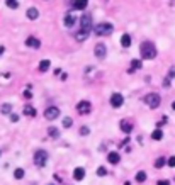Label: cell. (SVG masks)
Listing matches in <instances>:
<instances>
[{
    "label": "cell",
    "instance_id": "6da1fadb",
    "mask_svg": "<svg viewBox=\"0 0 175 185\" xmlns=\"http://www.w3.org/2000/svg\"><path fill=\"white\" fill-rule=\"evenodd\" d=\"M139 51H141L143 60H155V56H157V48H155L153 43H150V41H145L139 46Z\"/></svg>",
    "mask_w": 175,
    "mask_h": 185
},
{
    "label": "cell",
    "instance_id": "7a4b0ae2",
    "mask_svg": "<svg viewBox=\"0 0 175 185\" xmlns=\"http://www.w3.org/2000/svg\"><path fill=\"white\" fill-rule=\"evenodd\" d=\"M94 31H95L97 36H109V34L114 31V25L109 24V22H100V24H97L94 27Z\"/></svg>",
    "mask_w": 175,
    "mask_h": 185
},
{
    "label": "cell",
    "instance_id": "3957f363",
    "mask_svg": "<svg viewBox=\"0 0 175 185\" xmlns=\"http://www.w3.org/2000/svg\"><path fill=\"white\" fill-rule=\"evenodd\" d=\"M145 104L148 105L150 109H157L158 105L161 104V97L158 94H155V92H151V94H148L145 97Z\"/></svg>",
    "mask_w": 175,
    "mask_h": 185
},
{
    "label": "cell",
    "instance_id": "277c9868",
    "mask_svg": "<svg viewBox=\"0 0 175 185\" xmlns=\"http://www.w3.org/2000/svg\"><path fill=\"white\" fill-rule=\"evenodd\" d=\"M46 161H48V153L46 151L39 149V151L34 153V163H36V167L43 168L44 165H46Z\"/></svg>",
    "mask_w": 175,
    "mask_h": 185
},
{
    "label": "cell",
    "instance_id": "5b68a950",
    "mask_svg": "<svg viewBox=\"0 0 175 185\" xmlns=\"http://www.w3.org/2000/svg\"><path fill=\"white\" fill-rule=\"evenodd\" d=\"M94 55H95V58H97V60H106V56H107V48H106V44H102V43L95 44Z\"/></svg>",
    "mask_w": 175,
    "mask_h": 185
},
{
    "label": "cell",
    "instance_id": "8992f818",
    "mask_svg": "<svg viewBox=\"0 0 175 185\" xmlns=\"http://www.w3.org/2000/svg\"><path fill=\"white\" fill-rule=\"evenodd\" d=\"M77 110H78V114H90V110H92V105H90V102L88 100H80L77 104Z\"/></svg>",
    "mask_w": 175,
    "mask_h": 185
},
{
    "label": "cell",
    "instance_id": "52a82bcc",
    "mask_svg": "<svg viewBox=\"0 0 175 185\" xmlns=\"http://www.w3.org/2000/svg\"><path fill=\"white\" fill-rule=\"evenodd\" d=\"M80 31H84V33H90V29H92V17L90 15H87L85 14L84 17L80 19Z\"/></svg>",
    "mask_w": 175,
    "mask_h": 185
},
{
    "label": "cell",
    "instance_id": "ba28073f",
    "mask_svg": "<svg viewBox=\"0 0 175 185\" xmlns=\"http://www.w3.org/2000/svg\"><path fill=\"white\" fill-rule=\"evenodd\" d=\"M58 116H60V109L55 107V105H51V107H48V109L44 110V117H46L48 121H55Z\"/></svg>",
    "mask_w": 175,
    "mask_h": 185
},
{
    "label": "cell",
    "instance_id": "9c48e42d",
    "mask_svg": "<svg viewBox=\"0 0 175 185\" xmlns=\"http://www.w3.org/2000/svg\"><path fill=\"white\" fill-rule=\"evenodd\" d=\"M124 104V97L121 94H112L111 95V105H112V107H121V105Z\"/></svg>",
    "mask_w": 175,
    "mask_h": 185
},
{
    "label": "cell",
    "instance_id": "30bf717a",
    "mask_svg": "<svg viewBox=\"0 0 175 185\" xmlns=\"http://www.w3.org/2000/svg\"><path fill=\"white\" fill-rule=\"evenodd\" d=\"M87 4H88V0H72V7L75 10H84L87 7Z\"/></svg>",
    "mask_w": 175,
    "mask_h": 185
},
{
    "label": "cell",
    "instance_id": "8fae6325",
    "mask_svg": "<svg viewBox=\"0 0 175 185\" xmlns=\"http://www.w3.org/2000/svg\"><path fill=\"white\" fill-rule=\"evenodd\" d=\"M26 46H29V48H34V49H37V48L41 46V41L37 39V37H33V36H29L26 39Z\"/></svg>",
    "mask_w": 175,
    "mask_h": 185
},
{
    "label": "cell",
    "instance_id": "7c38bea8",
    "mask_svg": "<svg viewBox=\"0 0 175 185\" xmlns=\"http://www.w3.org/2000/svg\"><path fill=\"white\" fill-rule=\"evenodd\" d=\"M107 161H109L111 165H117L121 161V155H119V153H116V151L109 153V155H107Z\"/></svg>",
    "mask_w": 175,
    "mask_h": 185
},
{
    "label": "cell",
    "instance_id": "4fadbf2b",
    "mask_svg": "<svg viewBox=\"0 0 175 185\" xmlns=\"http://www.w3.org/2000/svg\"><path fill=\"white\" fill-rule=\"evenodd\" d=\"M73 178H75V180H84L85 178V170L82 167H77L75 172H73Z\"/></svg>",
    "mask_w": 175,
    "mask_h": 185
},
{
    "label": "cell",
    "instance_id": "5bb4252c",
    "mask_svg": "<svg viewBox=\"0 0 175 185\" xmlns=\"http://www.w3.org/2000/svg\"><path fill=\"white\" fill-rule=\"evenodd\" d=\"M26 15H27V19H31V21H36V19L39 17V12H37V9L29 7V9H27V12H26Z\"/></svg>",
    "mask_w": 175,
    "mask_h": 185
},
{
    "label": "cell",
    "instance_id": "9a60e30c",
    "mask_svg": "<svg viewBox=\"0 0 175 185\" xmlns=\"http://www.w3.org/2000/svg\"><path fill=\"white\" fill-rule=\"evenodd\" d=\"M88 36H90V33H84V31H78L77 34H75V39L78 41V43H84V41L88 39Z\"/></svg>",
    "mask_w": 175,
    "mask_h": 185
},
{
    "label": "cell",
    "instance_id": "2e32d148",
    "mask_svg": "<svg viewBox=\"0 0 175 185\" xmlns=\"http://www.w3.org/2000/svg\"><path fill=\"white\" fill-rule=\"evenodd\" d=\"M75 21H77V17H75L73 14H66L65 15V25L66 27H72V25L75 24Z\"/></svg>",
    "mask_w": 175,
    "mask_h": 185
},
{
    "label": "cell",
    "instance_id": "e0dca14e",
    "mask_svg": "<svg viewBox=\"0 0 175 185\" xmlns=\"http://www.w3.org/2000/svg\"><path fill=\"white\" fill-rule=\"evenodd\" d=\"M161 138H163V131H161L160 127H157V129L151 133V139H153V141H160Z\"/></svg>",
    "mask_w": 175,
    "mask_h": 185
},
{
    "label": "cell",
    "instance_id": "ac0fdd59",
    "mask_svg": "<svg viewBox=\"0 0 175 185\" xmlns=\"http://www.w3.org/2000/svg\"><path fill=\"white\" fill-rule=\"evenodd\" d=\"M141 65H143L141 60H133V61H131V68L128 70V73H134V70H139V68H141Z\"/></svg>",
    "mask_w": 175,
    "mask_h": 185
},
{
    "label": "cell",
    "instance_id": "d6986e66",
    "mask_svg": "<svg viewBox=\"0 0 175 185\" xmlns=\"http://www.w3.org/2000/svg\"><path fill=\"white\" fill-rule=\"evenodd\" d=\"M121 129H122L124 133H131V131H133V124L129 122V121H121Z\"/></svg>",
    "mask_w": 175,
    "mask_h": 185
},
{
    "label": "cell",
    "instance_id": "ffe728a7",
    "mask_svg": "<svg viewBox=\"0 0 175 185\" xmlns=\"http://www.w3.org/2000/svg\"><path fill=\"white\" fill-rule=\"evenodd\" d=\"M121 44H122V48H129V46H131V36H129V34H122V37H121Z\"/></svg>",
    "mask_w": 175,
    "mask_h": 185
},
{
    "label": "cell",
    "instance_id": "44dd1931",
    "mask_svg": "<svg viewBox=\"0 0 175 185\" xmlns=\"http://www.w3.org/2000/svg\"><path fill=\"white\" fill-rule=\"evenodd\" d=\"M24 114L29 117H34L36 116V109H34L33 105H24Z\"/></svg>",
    "mask_w": 175,
    "mask_h": 185
},
{
    "label": "cell",
    "instance_id": "7402d4cb",
    "mask_svg": "<svg viewBox=\"0 0 175 185\" xmlns=\"http://www.w3.org/2000/svg\"><path fill=\"white\" fill-rule=\"evenodd\" d=\"M48 134L51 136V138H55V139H56V138H60V131L56 129V127H53V126H51V127H48Z\"/></svg>",
    "mask_w": 175,
    "mask_h": 185
},
{
    "label": "cell",
    "instance_id": "603a6c76",
    "mask_svg": "<svg viewBox=\"0 0 175 185\" xmlns=\"http://www.w3.org/2000/svg\"><path fill=\"white\" fill-rule=\"evenodd\" d=\"M49 68V60H43V61L39 63V71H46V70Z\"/></svg>",
    "mask_w": 175,
    "mask_h": 185
},
{
    "label": "cell",
    "instance_id": "cb8c5ba5",
    "mask_svg": "<svg viewBox=\"0 0 175 185\" xmlns=\"http://www.w3.org/2000/svg\"><path fill=\"white\" fill-rule=\"evenodd\" d=\"M0 110H2V114H12V105L10 104H4L2 107H0Z\"/></svg>",
    "mask_w": 175,
    "mask_h": 185
},
{
    "label": "cell",
    "instance_id": "d4e9b609",
    "mask_svg": "<svg viewBox=\"0 0 175 185\" xmlns=\"http://www.w3.org/2000/svg\"><path fill=\"white\" fill-rule=\"evenodd\" d=\"M165 163H167V160H165V156H160L157 161H155V167L157 168H163L165 167Z\"/></svg>",
    "mask_w": 175,
    "mask_h": 185
},
{
    "label": "cell",
    "instance_id": "484cf974",
    "mask_svg": "<svg viewBox=\"0 0 175 185\" xmlns=\"http://www.w3.org/2000/svg\"><path fill=\"white\" fill-rule=\"evenodd\" d=\"M145 180H146V173L145 172H138V173H136V182H138V183H143Z\"/></svg>",
    "mask_w": 175,
    "mask_h": 185
},
{
    "label": "cell",
    "instance_id": "4316f807",
    "mask_svg": "<svg viewBox=\"0 0 175 185\" xmlns=\"http://www.w3.org/2000/svg\"><path fill=\"white\" fill-rule=\"evenodd\" d=\"M5 4H7L9 9H17L19 7V0H5Z\"/></svg>",
    "mask_w": 175,
    "mask_h": 185
},
{
    "label": "cell",
    "instance_id": "83f0119b",
    "mask_svg": "<svg viewBox=\"0 0 175 185\" xmlns=\"http://www.w3.org/2000/svg\"><path fill=\"white\" fill-rule=\"evenodd\" d=\"M14 177L21 180V178L24 177V170H22V168H15V172H14Z\"/></svg>",
    "mask_w": 175,
    "mask_h": 185
},
{
    "label": "cell",
    "instance_id": "f1b7e54d",
    "mask_svg": "<svg viewBox=\"0 0 175 185\" xmlns=\"http://www.w3.org/2000/svg\"><path fill=\"white\" fill-rule=\"evenodd\" d=\"M97 175H99V177H106V175H107V170H106L104 167H99V168H97Z\"/></svg>",
    "mask_w": 175,
    "mask_h": 185
},
{
    "label": "cell",
    "instance_id": "f546056e",
    "mask_svg": "<svg viewBox=\"0 0 175 185\" xmlns=\"http://www.w3.org/2000/svg\"><path fill=\"white\" fill-rule=\"evenodd\" d=\"M72 124H73L72 117H65V119H63V127H70Z\"/></svg>",
    "mask_w": 175,
    "mask_h": 185
},
{
    "label": "cell",
    "instance_id": "4dcf8cb0",
    "mask_svg": "<svg viewBox=\"0 0 175 185\" xmlns=\"http://www.w3.org/2000/svg\"><path fill=\"white\" fill-rule=\"evenodd\" d=\"M88 133H90V129H88L87 126H82V129H80V136H87Z\"/></svg>",
    "mask_w": 175,
    "mask_h": 185
},
{
    "label": "cell",
    "instance_id": "1f68e13d",
    "mask_svg": "<svg viewBox=\"0 0 175 185\" xmlns=\"http://www.w3.org/2000/svg\"><path fill=\"white\" fill-rule=\"evenodd\" d=\"M167 165H168V167H172V168L175 167V156H170V158H168V160H167Z\"/></svg>",
    "mask_w": 175,
    "mask_h": 185
},
{
    "label": "cell",
    "instance_id": "d6a6232c",
    "mask_svg": "<svg viewBox=\"0 0 175 185\" xmlns=\"http://www.w3.org/2000/svg\"><path fill=\"white\" fill-rule=\"evenodd\" d=\"M168 78H175V68H170V71H168Z\"/></svg>",
    "mask_w": 175,
    "mask_h": 185
},
{
    "label": "cell",
    "instance_id": "836d02e7",
    "mask_svg": "<svg viewBox=\"0 0 175 185\" xmlns=\"http://www.w3.org/2000/svg\"><path fill=\"white\" fill-rule=\"evenodd\" d=\"M163 87H165V88L170 87V78H165V80H163Z\"/></svg>",
    "mask_w": 175,
    "mask_h": 185
},
{
    "label": "cell",
    "instance_id": "e575fe53",
    "mask_svg": "<svg viewBox=\"0 0 175 185\" xmlns=\"http://www.w3.org/2000/svg\"><path fill=\"white\" fill-rule=\"evenodd\" d=\"M24 97H26V98H31V97H33V92H31V90H26V92H24Z\"/></svg>",
    "mask_w": 175,
    "mask_h": 185
},
{
    "label": "cell",
    "instance_id": "d590c367",
    "mask_svg": "<svg viewBox=\"0 0 175 185\" xmlns=\"http://www.w3.org/2000/svg\"><path fill=\"white\" fill-rule=\"evenodd\" d=\"M157 185H170V182H168V180H158Z\"/></svg>",
    "mask_w": 175,
    "mask_h": 185
},
{
    "label": "cell",
    "instance_id": "8d00e7d4",
    "mask_svg": "<svg viewBox=\"0 0 175 185\" xmlns=\"http://www.w3.org/2000/svg\"><path fill=\"white\" fill-rule=\"evenodd\" d=\"M10 121H12V122H17V121H19V116H15V114H12V116H10Z\"/></svg>",
    "mask_w": 175,
    "mask_h": 185
},
{
    "label": "cell",
    "instance_id": "74e56055",
    "mask_svg": "<svg viewBox=\"0 0 175 185\" xmlns=\"http://www.w3.org/2000/svg\"><path fill=\"white\" fill-rule=\"evenodd\" d=\"M4 51H5V48H4V46H0V55H4Z\"/></svg>",
    "mask_w": 175,
    "mask_h": 185
},
{
    "label": "cell",
    "instance_id": "f35d334b",
    "mask_svg": "<svg viewBox=\"0 0 175 185\" xmlns=\"http://www.w3.org/2000/svg\"><path fill=\"white\" fill-rule=\"evenodd\" d=\"M172 109H173V110H175V102H173V104H172Z\"/></svg>",
    "mask_w": 175,
    "mask_h": 185
},
{
    "label": "cell",
    "instance_id": "ab89813d",
    "mask_svg": "<svg viewBox=\"0 0 175 185\" xmlns=\"http://www.w3.org/2000/svg\"><path fill=\"white\" fill-rule=\"evenodd\" d=\"M49 185H55V183H49Z\"/></svg>",
    "mask_w": 175,
    "mask_h": 185
}]
</instances>
